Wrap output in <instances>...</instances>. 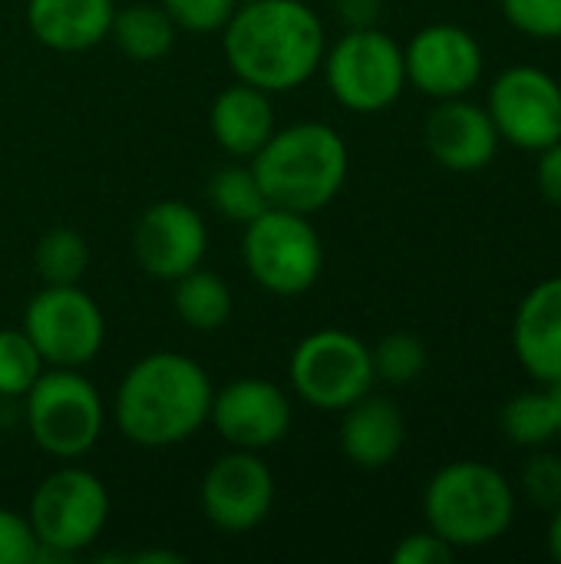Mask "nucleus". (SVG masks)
Listing matches in <instances>:
<instances>
[{"mask_svg":"<svg viewBox=\"0 0 561 564\" xmlns=\"http://www.w3.org/2000/svg\"><path fill=\"white\" fill-rule=\"evenodd\" d=\"M519 492L489 463L456 459L433 473L423 489L427 529L456 552H473L499 542L516 522Z\"/></svg>","mask_w":561,"mask_h":564,"instance_id":"obj_4","label":"nucleus"},{"mask_svg":"<svg viewBox=\"0 0 561 564\" xmlns=\"http://www.w3.org/2000/svg\"><path fill=\"white\" fill-rule=\"evenodd\" d=\"M341 453L357 469H387L407 443V416L387 397L374 390L350 403L341 420Z\"/></svg>","mask_w":561,"mask_h":564,"instance_id":"obj_18","label":"nucleus"},{"mask_svg":"<svg viewBox=\"0 0 561 564\" xmlns=\"http://www.w3.org/2000/svg\"><path fill=\"white\" fill-rule=\"evenodd\" d=\"M334 10L347 30L354 26H377V17L384 10V0H334Z\"/></svg>","mask_w":561,"mask_h":564,"instance_id":"obj_34","label":"nucleus"},{"mask_svg":"<svg viewBox=\"0 0 561 564\" xmlns=\"http://www.w3.org/2000/svg\"><path fill=\"white\" fill-rule=\"evenodd\" d=\"M208 423L231 449L265 453L288 440L294 406L278 383L261 377H238L215 390Z\"/></svg>","mask_w":561,"mask_h":564,"instance_id":"obj_13","label":"nucleus"},{"mask_svg":"<svg viewBox=\"0 0 561 564\" xmlns=\"http://www.w3.org/2000/svg\"><path fill=\"white\" fill-rule=\"evenodd\" d=\"M513 30L532 40H561V0H499Z\"/></svg>","mask_w":561,"mask_h":564,"instance_id":"obj_29","label":"nucleus"},{"mask_svg":"<svg viewBox=\"0 0 561 564\" xmlns=\"http://www.w3.org/2000/svg\"><path fill=\"white\" fill-rule=\"evenodd\" d=\"M208 228L198 208L179 198L149 205L132 228V258L155 281H175L202 264Z\"/></svg>","mask_w":561,"mask_h":564,"instance_id":"obj_15","label":"nucleus"},{"mask_svg":"<svg viewBox=\"0 0 561 564\" xmlns=\"http://www.w3.org/2000/svg\"><path fill=\"white\" fill-rule=\"evenodd\" d=\"M159 3L172 17V23L188 33L225 30V23L238 10V0H159Z\"/></svg>","mask_w":561,"mask_h":564,"instance_id":"obj_30","label":"nucleus"},{"mask_svg":"<svg viewBox=\"0 0 561 564\" xmlns=\"http://www.w3.org/2000/svg\"><path fill=\"white\" fill-rule=\"evenodd\" d=\"M536 155H539V165H536L539 192L546 195V202L561 208V142H552L549 149H542Z\"/></svg>","mask_w":561,"mask_h":564,"instance_id":"obj_33","label":"nucleus"},{"mask_svg":"<svg viewBox=\"0 0 561 564\" xmlns=\"http://www.w3.org/2000/svg\"><path fill=\"white\" fill-rule=\"evenodd\" d=\"M423 139L430 155L456 175L489 169L503 142L489 119V109L466 96L440 99L436 109L427 116Z\"/></svg>","mask_w":561,"mask_h":564,"instance_id":"obj_16","label":"nucleus"},{"mask_svg":"<svg viewBox=\"0 0 561 564\" xmlns=\"http://www.w3.org/2000/svg\"><path fill=\"white\" fill-rule=\"evenodd\" d=\"M546 393H549V403H552V416H555V433L561 436V380L549 383V387H546Z\"/></svg>","mask_w":561,"mask_h":564,"instance_id":"obj_36","label":"nucleus"},{"mask_svg":"<svg viewBox=\"0 0 561 564\" xmlns=\"http://www.w3.org/2000/svg\"><path fill=\"white\" fill-rule=\"evenodd\" d=\"M513 350L542 387L561 380V274L539 281L516 307Z\"/></svg>","mask_w":561,"mask_h":564,"instance_id":"obj_17","label":"nucleus"},{"mask_svg":"<svg viewBox=\"0 0 561 564\" xmlns=\"http://www.w3.org/2000/svg\"><path fill=\"white\" fill-rule=\"evenodd\" d=\"M503 142L522 152H542L561 135V83L529 63L509 66L493 79L486 99Z\"/></svg>","mask_w":561,"mask_h":564,"instance_id":"obj_11","label":"nucleus"},{"mask_svg":"<svg viewBox=\"0 0 561 564\" xmlns=\"http://www.w3.org/2000/svg\"><path fill=\"white\" fill-rule=\"evenodd\" d=\"M208 129L215 142L231 155V159H255L258 149L274 135V102L271 93L235 79L225 86L208 112Z\"/></svg>","mask_w":561,"mask_h":564,"instance_id":"obj_19","label":"nucleus"},{"mask_svg":"<svg viewBox=\"0 0 561 564\" xmlns=\"http://www.w3.org/2000/svg\"><path fill=\"white\" fill-rule=\"evenodd\" d=\"M407 83L430 99L470 96L479 86L486 56L479 40L460 23H430L403 46Z\"/></svg>","mask_w":561,"mask_h":564,"instance_id":"obj_14","label":"nucleus"},{"mask_svg":"<svg viewBox=\"0 0 561 564\" xmlns=\"http://www.w3.org/2000/svg\"><path fill=\"white\" fill-rule=\"evenodd\" d=\"M175 33H179V26L162 10V3H129V7H116L112 26H109V36L119 46V53L129 56V59H136V63H155V59H162L175 46Z\"/></svg>","mask_w":561,"mask_h":564,"instance_id":"obj_21","label":"nucleus"},{"mask_svg":"<svg viewBox=\"0 0 561 564\" xmlns=\"http://www.w3.org/2000/svg\"><path fill=\"white\" fill-rule=\"evenodd\" d=\"M274 496L278 486L271 466L261 459V453H248V449H231L218 456L205 469L198 489L205 519L231 535L258 529L271 516Z\"/></svg>","mask_w":561,"mask_h":564,"instance_id":"obj_12","label":"nucleus"},{"mask_svg":"<svg viewBox=\"0 0 561 564\" xmlns=\"http://www.w3.org/2000/svg\"><path fill=\"white\" fill-rule=\"evenodd\" d=\"M503 433L513 446H522V449H542L552 440H559L549 393L546 390L516 393L503 406Z\"/></svg>","mask_w":561,"mask_h":564,"instance_id":"obj_25","label":"nucleus"},{"mask_svg":"<svg viewBox=\"0 0 561 564\" xmlns=\"http://www.w3.org/2000/svg\"><path fill=\"white\" fill-rule=\"evenodd\" d=\"M549 532H546V545H549V555L561 564V506L555 512H549Z\"/></svg>","mask_w":561,"mask_h":564,"instance_id":"obj_35","label":"nucleus"},{"mask_svg":"<svg viewBox=\"0 0 561 564\" xmlns=\"http://www.w3.org/2000/svg\"><path fill=\"white\" fill-rule=\"evenodd\" d=\"M172 307L185 327L198 334H212L228 324L235 301H231V288L215 271H205L198 264L172 281Z\"/></svg>","mask_w":561,"mask_h":564,"instance_id":"obj_22","label":"nucleus"},{"mask_svg":"<svg viewBox=\"0 0 561 564\" xmlns=\"http://www.w3.org/2000/svg\"><path fill=\"white\" fill-rule=\"evenodd\" d=\"M370 357H374L377 380H384L390 387H407V383L420 380L427 370V360H430L427 344L407 330L380 337L377 347H370Z\"/></svg>","mask_w":561,"mask_h":564,"instance_id":"obj_27","label":"nucleus"},{"mask_svg":"<svg viewBox=\"0 0 561 564\" xmlns=\"http://www.w3.org/2000/svg\"><path fill=\"white\" fill-rule=\"evenodd\" d=\"M112 0H26L30 33L56 53H83L109 36Z\"/></svg>","mask_w":561,"mask_h":564,"instance_id":"obj_20","label":"nucleus"},{"mask_svg":"<svg viewBox=\"0 0 561 564\" xmlns=\"http://www.w3.org/2000/svg\"><path fill=\"white\" fill-rule=\"evenodd\" d=\"M46 370L23 327H0V400H23Z\"/></svg>","mask_w":561,"mask_h":564,"instance_id":"obj_26","label":"nucleus"},{"mask_svg":"<svg viewBox=\"0 0 561 564\" xmlns=\"http://www.w3.org/2000/svg\"><path fill=\"white\" fill-rule=\"evenodd\" d=\"M460 552L443 542L433 529L423 532H410L407 539H400V545L393 549L390 562L393 564H450Z\"/></svg>","mask_w":561,"mask_h":564,"instance_id":"obj_32","label":"nucleus"},{"mask_svg":"<svg viewBox=\"0 0 561 564\" xmlns=\"http://www.w3.org/2000/svg\"><path fill=\"white\" fill-rule=\"evenodd\" d=\"M36 535V562H69L86 552L109 522V492L103 479L83 466H60L30 496L26 509Z\"/></svg>","mask_w":561,"mask_h":564,"instance_id":"obj_5","label":"nucleus"},{"mask_svg":"<svg viewBox=\"0 0 561 564\" xmlns=\"http://www.w3.org/2000/svg\"><path fill=\"white\" fill-rule=\"evenodd\" d=\"M532 456L519 469V492L539 512H555L561 506V456L542 449H529Z\"/></svg>","mask_w":561,"mask_h":564,"instance_id":"obj_28","label":"nucleus"},{"mask_svg":"<svg viewBox=\"0 0 561 564\" xmlns=\"http://www.w3.org/2000/svg\"><path fill=\"white\" fill-rule=\"evenodd\" d=\"M288 380L298 400H304L308 406L324 413H344L350 403L374 390L377 373L370 347L360 337L341 327H324L308 334L294 347Z\"/></svg>","mask_w":561,"mask_h":564,"instance_id":"obj_9","label":"nucleus"},{"mask_svg":"<svg viewBox=\"0 0 561 564\" xmlns=\"http://www.w3.org/2000/svg\"><path fill=\"white\" fill-rule=\"evenodd\" d=\"M212 377L175 350L139 357L119 380L112 400L116 430L142 449H169L192 440L212 410Z\"/></svg>","mask_w":561,"mask_h":564,"instance_id":"obj_2","label":"nucleus"},{"mask_svg":"<svg viewBox=\"0 0 561 564\" xmlns=\"http://www.w3.org/2000/svg\"><path fill=\"white\" fill-rule=\"evenodd\" d=\"M331 96L350 112H384L407 89L403 46L380 26H354L324 53Z\"/></svg>","mask_w":561,"mask_h":564,"instance_id":"obj_8","label":"nucleus"},{"mask_svg":"<svg viewBox=\"0 0 561 564\" xmlns=\"http://www.w3.org/2000/svg\"><path fill=\"white\" fill-rule=\"evenodd\" d=\"M23 416L33 443L60 459L76 463L83 459L103 436L106 406L93 380L79 370L50 367L23 397Z\"/></svg>","mask_w":561,"mask_h":564,"instance_id":"obj_6","label":"nucleus"},{"mask_svg":"<svg viewBox=\"0 0 561 564\" xmlns=\"http://www.w3.org/2000/svg\"><path fill=\"white\" fill-rule=\"evenodd\" d=\"M205 195H208L212 208L235 225H248L268 208V195H265L255 169L245 165V159L215 169L205 185Z\"/></svg>","mask_w":561,"mask_h":564,"instance_id":"obj_23","label":"nucleus"},{"mask_svg":"<svg viewBox=\"0 0 561 564\" xmlns=\"http://www.w3.org/2000/svg\"><path fill=\"white\" fill-rule=\"evenodd\" d=\"M251 169L268 195V205L314 215L341 195L350 152L334 126L294 122L288 129H274V135L251 159Z\"/></svg>","mask_w":561,"mask_h":564,"instance_id":"obj_3","label":"nucleus"},{"mask_svg":"<svg viewBox=\"0 0 561 564\" xmlns=\"http://www.w3.org/2000/svg\"><path fill=\"white\" fill-rule=\"evenodd\" d=\"M311 215L268 205L245 225L241 258L258 288L278 297H298L321 281L324 241L308 221Z\"/></svg>","mask_w":561,"mask_h":564,"instance_id":"obj_7","label":"nucleus"},{"mask_svg":"<svg viewBox=\"0 0 561 564\" xmlns=\"http://www.w3.org/2000/svg\"><path fill=\"white\" fill-rule=\"evenodd\" d=\"M559 142H561V135H559Z\"/></svg>","mask_w":561,"mask_h":564,"instance_id":"obj_37","label":"nucleus"},{"mask_svg":"<svg viewBox=\"0 0 561 564\" xmlns=\"http://www.w3.org/2000/svg\"><path fill=\"white\" fill-rule=\"evenodd\" d=\"M222 50L235 79L274 96L321 69L327 36L304 0H245L222 30Z\"/></svg>","mask_w":561,"mask_h":564,"instance_id":"obj_1","label":"nucleus"},{"mask_svg":"<svg viewBox=\"0 0 561 564\" xmlns=\"http://www.w3.org/2000/svg\"><path fill=\"white\" fill-rule=\"evenodd\" d=\"M36 545L30 519L13 509H0V564H33Z\"/></svg>","mask_w":561,"mask_h":564,"instance_id":"obj_31","label":"nucleus"},{"mask_svg":"<svg viewBox=\"0 0 561 564\" xmlns=\"http://www.w3.org/2000/svg\"><path fill=\"white\" fill-rule=\"evenodd\" d=\"M20 327L46 367L66 370L93 364L106 340L103 311L79 284H43L30 297Z\"/></svg>","mask_w":561,"mask_h":564,"instance_id":"obj_10","label":"nucleus"},{"mask_svg":"<svg viewBox=\"0 0 561 564\" xmlns=\"http://www.w3.org/2000/svg\"><path fill=\"white\" fill-rule=\"evenodd\" d=\"M33 268L43 284H79L89 268V245L76 228H50L33 248Z\"/></svg>","mask_w":561,"mask_h":564,"instance_id":"obj_24","label":"nucleus"}]
</instances>
